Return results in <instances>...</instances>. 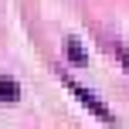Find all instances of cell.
Listing matches in <instances>:
<instances>
[{"instance_id": "6da1fadb", "label": "cell", "mask_w": 129, "mask_h": 129, "mask_svg": "<svg viewBox=\"0 0 129 129\" xmlns=\"http://www.w3.org/2000/svg\"><path fill=\"white\" fill-rule=\"evenodd\" d=\"M61 78H64V85H68V92H71V95H78V99H82V102H85V105H88V109H92V112H95V116H99V119H105V122H116V119H112V116H109V109H105V105H102V102H99V99H95V95H92V92H88V88H85V85H78V82H71V78H68V75H61Z\"/></svg>"}, {"instance_id": "3957f363", "label": "cell", "mask_w": 129, "mask_h": 129, "mask_svg": "<svg viewBox=\"0 0 129 129\" xmlns=\"http://www.w3.org/2000/svg\"><path fill=\"white\" fill-rule=\"evenodd\" d=\"M20 99V85L10 78H0V102H17Z\"/></svg>"}, {"instance_id": "7a4b0ae2", "label": "cell", "mask_w": 129, "mask_h": 129, "mask_svg": "<svg viewBox=\"0 0 129 129\" xmlns=\"http://www.w3.org/2000/svg\"><path fill=\"white\" fill-rule=\"evenodd\" d=\"M64 54H68V61H71V64H78V68H85V64H88V58H85V48L78 44L75 38L64 41Z\"/></svg>"}]
</instances>
